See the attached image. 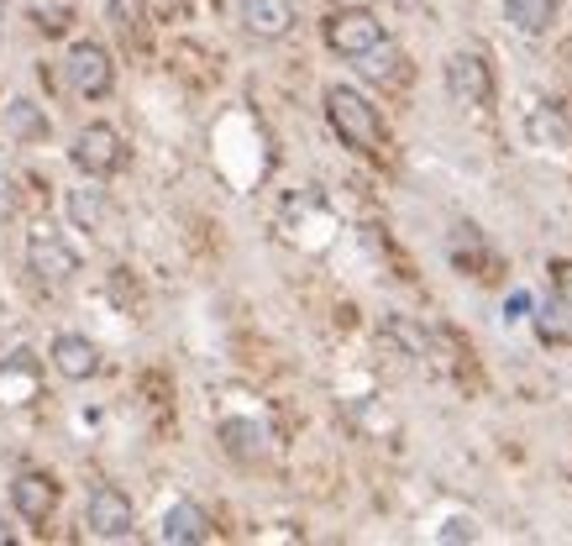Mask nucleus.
<instances>
[{"instance_id": "obj_13", "label": "nucleus", "mask_w": 572, "mask_h": 546, "mask_svg": "<svg viewBox=\"0 0 572 546\" xmlns=\"http://www.w3.org/2000/svg\"><path fill=\"white\" fill-rule=\"evenodd\" d=\"M48 363L69 383H85V379H96L100 374V347L90 342V336H79V332H58L48 342Z\"/></svg>"}, {"instance_id": "obj_19", "label": "nucleus", "mask_w": 572, "mask_h": 546, "mask_svg": "<svg viewBox=\"0 0 572 546\" xmlns=\"http://www.w3.org/2000/svg\"><path fill=\"white\" fill-rule=\"evenodd\" d=\"M5 394H22V404L37 394V357L32 353H11L0 363V404H5Z\"/></svg>"}, {"instance_id": "obj_18", "label": "nucleus", "mask_w": 572, "mask_h": 546, "mask_svg": "<svg viewBox=\"0 0 572 546\" xmlns=\"http://www.w3.org/2000/svg\"><path fill=\"white\" fill-rule=\"evenodd\" d=\"M48 132H53V121L26 96L5 100V137H11V143H48Z\"/></svg>"}, {"instance_id": "obj_20", "label": "nucleus", "mask_w": 572, "mask_h": 546, "mask_svg": "<svg viewBox=\"0 0 572 546\" xmlns=\"http://www.w3.org/2000/svg\"><path fill=\"white\" fill-rule=\"evenodd\" d=\"M562 315V300H551V305L536 310V332H541V342H557V347H572V326L568 321H557Z\"/></svg>"}, {"instance_id": "obj_8", "label": "nucleus", "mask_w": 572, "mask_h": 546, "mask_svg": "<svg viewBox=\"0 0 572 546\" xmlns=\"http://www.w3.org/2000/svg\"><path fill=\"white\" fill-rule=\"evenodd\" d=\"M85 525L100 542H126L137 531V510H132V499L121 494L116 483H96L90 499H85Z\"/></svg>"}, {"instance_id": "obj_10", "label": "nucleus", "mask_w": 572, "mask_h": 546, "mask_svg": "<svg viewBox=\"0 0 572 546\" xmlns=\"http://www.w3.org/2000/svg\"><path fill=\"white\" fill-rule=\"evenodd\" d=\"M447 253H452L457 274H468V279H478V285H494L504 274V258L494 253V242L478 232L473 221H457L452 237H447Z\"/></svg>"}, {"instance_id": "obj_12", "label": "nucleus", "mask_w": 572, "mask_h": 546, "mask_svg": "<svg viewBox=\"0 0 572 546\" xmlns=\"http://www.w3.org/2000/svg\"><path fill=\"white\" fill-rule=\"evenodd\" d=\"M237 22L258 43H279L294 32V5L289 0H237Z\"/></svg>"}, {"instance_id": "obj_22", "label": "nucleus", "mask_w": 572, "mask_h": 546, "mask_svg": "<svg viewBox=\"0 0 572 546\" xmlns=\"http://www.w3.org/2000/svg\"><path fill=\"white\" fill-rule=\"evenodd\" d=\"M16 211H22V185H16V174L0 168V226L16 221Z\"/></svg>"}, {"instance_id": "obj_4", "label": "nucleus", "mask_w": 572, "mask_h": 546, "mask_svg": "<svg viewBox=\"0 0 572 546\" xmlns=\"http://www.w3.org/2000/svg\"><path fill=\"white\" fill-rule=\"evenodd\" d=\"M321 37H326V48H332L336 58L358 64V58H368V53L379 48L389 32H383V22L368 5H332L326 22H321Z\"/></svg>"}, {"instance_id": "obj_17", "label": "nucleus", "mask_w": 572, "mask_h": 546, "mask_svg": "<svg viewBox=\"0 0 572 546\" xmlns=\"http://www.w3.org/2000/svg\"><path fill=\"white\" fill-rule=\"evenodd\" d=\"M557 11H562V0H504V22L520 37H547L557 26Z\"/></svg>"}, {"instance_id": "obj_21", "label": "nucleus", "mask_w": 572, "mask_h": 546, "mask_svg": "<svg viewBox=\"0 0 572 546\" xmlns=\"http://www.w3.org/2000/svg\"><path fill=\"white\" fill-rule=\"evenodd\" d=\"M547 274H551V289H557V300L572 310V253H557V258L547 263Z\"/></svg>"}, {"instance_id": "obj_5", "label": "nucleus", "mask_w": 572, "mask_h": 546, "mask_svg": "<svg viewBox=\"0 0 572 546\" xmlns=\"http://www.w3.org/2000/svg\"><path fill=\"white\" fill-rule=\"evenodd\" d=\"M79 253H74V242L64 232H53V226H32L26 232V274L37 279L43 289H69L79 279Z\"/></svg>"}, {"instance_id": "obj_24", "label": "nucleus", "mask_w": 572, "mask_h": 546, "mask_svg": "<svg viewBox=\"0 0 572 546\" xmlns=\"http://www.w3.org/2000/svg\"><path fill=\"white\" fill-rule=\"evenodd\" d=\"M0 542H16V531H11L5 521H0Z\"/></svg>"}, {"instance_id": "obj_6", "label": "nucleus", "mask_w": 572, "mask_h": 546, "mask_svg": "<svg viewBox=\"0 0 572 546\" xmlns=\"http://www.w3.org/2000/svg\"><path fill=\"white\" fill-rule=\"evenodd\" d=\"M69 164L85 174V179H116L121 168H126V143H121V132L111 121H90V126H79L69 143Z\"/></svg>"}, {"instance_id": "obj_15", "label": "nucleus", "mask_w": 572, "mask_h": 546, "mask_svg": "<svg viewBox=\"0 0 572 546\" xmlns=\"http://www.w3.org/2000/svg\"><path fill=\"white\" fill-rule=\"evenodd\" d=\"M64 211H69L74 232H90V237L111 232V194H105V190H90V185H79V190L64 194Z\"/></svg>"}, {"instance_id": "obj_1", "label": "nucleus", "mask_w": 572, "mask_h": 546, "mask_svg": "<svg viewBox=\"0 0 572 546\" xmlns=\"http://www.w3.org/2000/svg\"><path fill=\"white\" fill-rule=\"evenodd\" d=\"M326 121L332 132L341 137V147H352L358 158L368 164H389V121L373 100L352 90V85H326Z\"/></svg>"}, {"instance_id": "obj_23", "label": "nucleus", "mask_w": 572, "mask_h": 546, "mask_svg": "<svg viewBox=\"0 0 572 546\" xmlns=\"http://www.w3.org/2000/svg\"><path fill=\"white\" fill-rule=\"evenodd\" d=\"M436 542H478V521L473 515H452V521L436 531Z\"/></svg>"}, {"instance_id": "obj_14", "label": "nucleus", "mask_w": 572, "mask_h": 546, "mask_svg": "<svg viewBox=\"0 0 572 546\" xmlns=\"http://www.w3.org/2000/svg\"><path fill=\"white\" fill-rule=\"evenodd\" d=\"M358 69H362V79H373L383 90H405L410 79H415V64H410V53L394 37H383L368 58H358Z\"/></svg>"}, {"instance_id": "obj_9", "label": "nucleus", "mask_w": 572, "mask_h": 546, "mask_svg": "<svg viewBox=\"0 0 572 546\" xmlns=\"http://www.w3.org/2000/svg\"><path fill=\"white\" fill-rule=\"evenodd\" d=\"M520 126L536 153H572V121L568 111L547 96H525L520 105Z\"/></svg>"}, {"instance_id": "obj_3", "label": "nucleus", "mask_w": 572, "mask_h": 546, "mask_svg": "<svg viewBox=\"0 0 572 546\" xmlns=\"http://www.w3.org/2000/svg\"><path fill=\"white\" fill-rule=\"evenodd\" d=\"M441 79H447V96H452L462 111H483V116H489L494 100H500V79H494V64H489V53L483 48L447 53Z\"/></svg>"}, {"instance_id": "obj_25", "label": "nucleus", "mask_w": 572, "mask_h": 546, "mask_svg": "<svg viewBox=\"0 0 572 546\" xmlns=\"http://www.w3.org/2000/svg\"><path fill=\"white\" fill-rule=\"evenodd\" d=\"M0 16H5V0H0Z\"/></svg>"}, {"instance_id": "obj_7", "label": "nucleus", "mask_w": 572, "mask_h": 546, "mask_svg": "<svg viewBox=\"0 0 572 546\" xmlns=\"http://www.w3.org/2000/svg\"><path fill=\"white\" fill-rule=\"evenodd\" d=\"M64 85H69L79 100H105L116 90V58L105 43H90V37H79L64 58Z\"/></svg>"}, {"instance_id": "obj_16", "label": "nucleus", "mask_w": 572, "mask_h": 546, "mask_svg": "<svg viewBox=\"0 0 572 546\" xmlns=\"http://www.w3.org/2000/svg\"><path fill=\"white\" fill-rule=\"evenodd\" d=\"M158 536H164V542H211V515H205L194 499H173L164 510Z\"/></svg>"}, {"instance_id": "obj_2", "label": "nucleus", "mask_w": 572, "mask_h": 546, "mask_svg": "<svg viewBox=\"0 0 572 546\" xmlns=\"http://www.w3.org/2000/svg\"><path fill=\"white\" fill-rule=\"evenodd\" d=\"M215 436H221V447L232 452L237 463H262V457L273 452L268 415H262V404L253 400V394L221 400V410H215Z\"/></svg>"}, {"instance_id": "obj_11", "label": "nucleus", "mask_w": 572, "mask_h": 546, "mask_svg": "<svg viewBox=\"0 0 572 546\" xmlns=\"http://www.w3.org/2000/svg\"><path fill=\"white\" fill-rule=\"evenodd\" d=\"M11 510L22 515V521L43 525L58 510V478L43 473V468H26V473L11 478Z\"/></svg>"}]
</instances>
